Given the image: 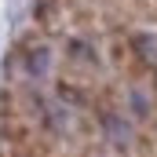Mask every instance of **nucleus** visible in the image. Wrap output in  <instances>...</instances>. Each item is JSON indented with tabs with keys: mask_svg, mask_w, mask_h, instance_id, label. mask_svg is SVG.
Here are the masks:
<instances>
[{
	"mask_svg": "<svg viewBox=\"0 0 157 157\" xmlns=\"http://www.w3.org/2000/svg\"><path fill=\"white\" fill-rule=\"evenodd\" d=\"M128 51H132V59H128V66L121 70V73H128L132 84H139V80L150 77V70L157 66V33H146V29H135V33H128Z\"/></svg>",
	"mask_w": 157,
	"mask_h": 157,
	"instance_id": "obj_1",
	"label": "nucleus"
},
{
	"mask_svg": "<svg viewBox=\"0 0 157 157\" xmlns=\"http://www.w3.org/2000/svg\"><path fill=\"white\" fill-rule=\"evenodd\" d=\"M66 62H77V66H88V70H99L102 59H99V48L91 44V37H70L66 48H62Z\"/></svg>",
	"mask_w": 157,
	"mask_h": 157,
	"instance_id": "obj_2",
	"label": "nucleus"
},
{
	"mask_svg": "<svg viewBox=\"0 0 157 157\" xmlns=\"http://www.w3.org/2000/svg\"><path fill=\"white\" fill-rule=\"evenodd\" d=\"M55 95H59L66 106H73V110H88V106H91V88H84V84L73 80V77H59L55 80Z\"/></svg>",
	"mask_w": 157,
	"mask_h": 157,
	"instance_id": "obj_3",
	"label": "nucleus"
},
{
	"mask_svg": "<svg viewBox=\"0 0 157 157\" xmlns=\"http://www.w3.org/2000/svg\"><path fill=\"white\" fill-rule=\"evenodd\" d=\"M48 48L44 44H37V40H22L18 44V62H22V70L29 73V77H40L44 70H48Z\"/></svg>",
	"mask_w": 157,
	"mask_h": 157,
	"instance_id": "obj_4",
	"label": "nucleus"
},
{
	"mask_svg": "<svg viewBox=\"0 0 157 157\" xmlns=\"http://www.w3.org/2000/svg\"><path fill=\"white\" fill-rule=\"evenodd\" d=\"M154 4H157V0H154Z\"/></svg>",
	"mask_w": 157,
	"mask_h": 157,
	"instance_id": "obj_5",
	"label": "nucleus"
}]
</instances>
